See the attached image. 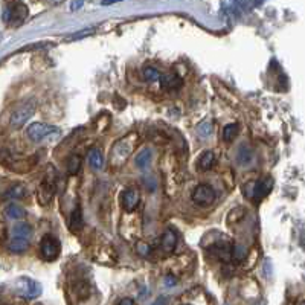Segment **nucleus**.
<instances>
[{"label":"nucleus","instance_id":"obj_5","mask_svg":"<svg viewBox=\"0 0 305 305\" xmlns=\"http://www.w3.org/2000/svg\"><path fill=\"white\" fill-rule=\"evenodd\" d=\"M60 128L44 122H34L28 127L26 134L32 142H43L46 139H54L60 136Z\"/></svg>","mask_w":305,"mask_h":305},{"label":"nucleus","instance_id":"obj_22","mask_svg":"<svg viewBox=\"0 0 305 305\" xmlns=\"http://www.w3.org/2000/svg\"><path fill=\"white\" fill-rule=\"evenodd\" d=\"M5 215H7L10 220H22V218L26 217V212H25V209H23L22 206L13 203V205H8V206H7Z\"/></svg>","mask_w":305,"mask_h":305},{"label":"nucleus","instance_id":"obj_35","mask_svg":"<svg viewBox=\"0 0 305 305\" xmlns=\"http://www.w3.org/2000/svg\"><path fill=\"white\" fill-rule=\"evenodd\" d=\"M165 285H167V287H176V285H177V278H176L174 275H171V273L167 275V276H165Z\"/></svg>","mask_w":305,"mask_h":305},{"label":"nucleus","instance_id":"obj_29","mask_svg":"<svg viewBox=\"0 0 305 305\" xmlns=\"http://www.w3.org/2000/svg\"><path fill=\"white\" fill-rule=\"evenodd\" d=\"M110 122H112V118H110L109 113L99 115V118L96 119V131H98L99 134L104 133V131H107L109 127H110Z\"/></svg>","mask_w":305,"mask_h":305},{"label":"nucleus","instance_id":"obj_31","mask_svg":"<svg viewBox=\"0 0 305 305\" xmlns=\"http://www.w3.org/2000/svg\"><path fill=\"white\" fill-rule=\"evenodd\" d=\"M89 285H87V282H84V281H80L78 284L75 285V294L78 296L80 299H86L87 296H89Z\"/></svg>","mask_w":305,"mask_h":305},{"label":"nucleus","instance_id":"obj_2","mask_svg":"<svg viewBox=\"0 0 305 305\" xmlns=\"http://www.w3.org/2000/svg\"><path fill=\"white\" fill-rule=\"evenodd\" d=\"M0 165H4L13 173H29L37 165V156L22 158L14 155L7 146H0Z\"/></svg>","mask_w":305,"mask_h":305},{"label":"nucleus","instance_id":"obj_40","mask_svg":"<svg viewBox=\"0 0 305 305\" xmlns=\"http://www.w3.org/2000/svg\"><path fill=\"white\" fill-rule=\"evenodd\" d=\"M297 305H303V300H300V302H299Z\"/></svg>","mask_w":305,"mask_h":305},{"label":"nucleus","instance_id":"obj_11","mask_svg":"<svg viewBox=\"0 0 305 305\" xmlns=\"http://www.w3.org/2000/svg\"><path fill=\"white\" fill-rule=\"evenodd\" d=\"M35 112V103L34 101H29L26 104H23L22 107H19L13 116H11V127L13 128H22L34 115Z\"/></svg>","mask_w":305,"mask_h":305},{"label":"nucleus","instance_id":"obj_19","mask_svg":"<svg viewBox=\"0 0 305 305\" xmlns=\"http://www.w3.org/2000/svg\"><path fill=\"white\" fill-rule=\"evenodd\" d=\"M89 164L93 170H101L104 167V156L98 148H92L87 155Z\"/></svg>","mask_w":305,"mask_h":305},{"label":"nucleus","instance_id":"obj_15","mask_svg":"<svg viewBox=\"0 0 305 305\" xmlns=\"http://www.w3.org/2000/svg\"><path fill=\"white\" fill-rule=\"evenodd\" d=\"M177 234L173 231V229H167L162 235V240H161V247L165 253H173L176 246H177Z\"/></svg>","mask_w":305,"mask_h":305},{"label":"nucleus","instance_id":"obj_4","mask_svg":"<svg viewBox=\"0 0 305 305\" xmlns=\"http://www.w3.org/2000/svg\"><path fill=\"white\" fill-rule=\"evenodd\" d=\"M215 237H217L215 240H211L209 244H205L203 247L211 255H214L218 261L229 264L234 260V244L226 237H218V235H215Z\"/></svg>","mask_w":305,"mask_h":305},{"label":"nucleus","instance_id":"obj_30","mask_svg":"<svg viewBox=\"0 0 305 305\" xmlns=\"http://www.w3.org/2000/svg\"><path fill=\"white\" fill-rule=\"evenodd\" d=\"M252 161V149L246 145H243L238 151V162L240 164H249Z\"/></svg>","mask_w":305,"mask_h":305},{"label":"nucleus","instance_id":"obj_24","mask_svg":"<svg viewBox=\"0 0 305 305\" xmlns=\"http://www.w3.org/2000/svg\"><path fill=\"white\" fill-rule=\"evenodd\" d=\"M244 217H246V209L243 206H237L227 214V224L232 226L235 223H240Z\"/></svg>","mask_w":305,"mask_h":305},{"label":"nucleus","instance_id":"obj_18","mask_svg":"<svg viewBox=\"0 0 305 305\" xmlns=\"http://www.w3.org/2000/svg\"><path fill=\"white\" fill-rule=\"evenodd\" d=\"M13 238H22V240H29L31 235H32V227L31 224L22 221V223H17L14 227H13Z\"/></svg>","mask_w":305,"mask_h":305},{"label":"nucleus","instance_id":"obj_38","mask_svg":"<svg viewBox=\"0 0 305 305\" xmlns=\"http://www.w3.org/2000/svg\"><path fill=\"white\" fill-rule=\"evenodd\" d=\"M81 7H83V4H81V2H73V4H70V10H72V11L80 10Z\"/></svg>","mask_w":305,"mask_h":305},{"label":"nucleus","instance_id":"obj_36","mask_svg":"<svg viewBox=\"0 0 305 305\" xmlns=\"http://www.w3.org/2000/svg\"><path fill=\"white\" fill-rule=\"evenodd\" d=\"M116 305H134V300H133L131 297H124V299H121Z\"/></svg>","mask_w":305,"mask_h":305},{"label":"nucleus","instance_id":"obj_41","mask_svg":"<svg viewBox=\"0 0 305 305\" xmlns=\"http://www.w3.org/2000/svg\"><path fill=\"white\" fill-rule=\"evenodd\" d=\"M0 41H2V34H0Z\"/></svg>","mask_w":305,"mask_h":305},{"label":"nucleus","instance_id":"obj_6","mask_svg":"<svg viewBox=\"0 0 305 305\" xmlns=\"http://www.w3.org/2000/svg\"><path fill=\"white\" fill-rule=\"evenodd\" d=\"M28 16H29L28 7L25 4H22V2H16V4H11V5L7 7L5 14H4V20L10 26L19 28L26 22Z\"/></svg>","mask_w":305,"mask_h":305},{"label":"nucleus","instance_id":"obj_20","mask_svg":"<svg viewBox=\"0 0 305 305\" xmlns=\"http://www.w3.org/2000/svg\"><path fill=\"white\" fill-rule=\"evenodd\" d=\"M25 195H28V189H26V186L22 185V183L13 185V186L5 192V198H10V200H20V198H23Z\"/></svg>","mask_w":305,"mask_h":305},{"label":"nucleus","instance_id":"obj_9","mask_svg":"<svg viewBox=\"0 0 305 305\" xmlns=\"http://www.w3.org/2000/svg\"><path fill=\"white\" fill-rule=\"evenodd\" d=\"M192 201L197 205V206H201V208H206V206H211L214 201H215V191L211 185L208 183H200L194 188L192 191Z\"/></svg>","mask_w":305,"mask_h":305},{"label":"nucleus","instance_id":"obj_23","mask_svg":"<svg viewBox=\"0 0 305 305\" xmlns=\"http://www.w3.org/2000/svg\"><path fill=\"white\" fill-rule=\"evenodd\" d=\"M29 247V241L28 240H22V238H13L8 244V249L13 253H25Z\"/></svg>","mask_w":305,"mask_h":305},{"label":"nucleus","instance_id":"obj_42","mask_svg":"<svg viewBox=\"0 0 305 305\" xmlns=\"http://www.w3.org/2000/svg\"><path fill=\"white\" fill-rule=\"evenodd\" d=\"M182 305H188V303H182Z\"/></svg>","mask_w":305,"mask_h":305},{"label":"nucleus","instance_id":"obj_7","mask_svg":"<svg viewBox=\"0 0 305 305\" xmlns=\"http://www.w3.org/2000/svg\"><path fill=\"white\" fill-rule=\"evenodd\" d=\"M90 255L92 258L99 263V264H106V266H113L118 263V255L115 252V249L109 244V243H99L95 244L90 249Z\"/></svg>","mask_w":305,"mask_h":305},{"label":"nucleus","instance_id":"obj_37","mask_svg":"<svg viewBox=\"0 0 305 305\" xmlns=\"http://www.w3.org/2000/svg\"><path fill=\"white\" fill-rule=\"evenodd\" d=\"M151 305H167V297H165V296H161V297H158L155 302H152Z\"/></svg>","mask_w":305,"mask_h":305},{"label":"nucleus","instance_id":"obj_8","mask_svg":"<svg viewBox=\"0 0 305 305\" xmlns=\"http://www.w3.org/2000/svg\"><path fill=\"white\" fill-rule=\"evenodd\" d=\"M14 288L25 299H35L43 291L41 284L38 281H35V279H31V278H20V279H17L16 284H14Z\"/></svg>","mask_w":305,"mask_h":305},{"label":"nucleus","instance_id":"obj_32","mask_svg":"<svg viewBox=\"0 0 305 305\" xmlns=\"http://www.w3.org/2000/svg\"><path fill=\"white\" fill-rule=\"evenodd\" d=\"M95 32H96V28H87V29H83V31H80V32L72 34L69 40H80V38L89 37V35H92V34H95Z\"/></svg>","mask_w":305,"mask_h":305},{"label":"nucleus","instance_id":"obj_25","mask_svg":"<svg viewBox=\"0 0 305 305\" xmlns=\"http://www.w3.org/2000/svg\"><path fill=\"white\" fill-rule=\"evenodd\" d=\"M238 133H240L238 124H229V125H226V127L223 128V139H224L226 142H232V140L238 136Z\"/></svg>","mask_w":305,"mask_h":305},{"label":"nucleus","instance_id":"obj_13","mask_svg":"<svg viewBox=\"0 0 305 305\" xmlns=\"http://www.w3.org/2000/svg\"><path fill=\"white\" fill-rule=\"evenodd\" d=\"M121 203L125 212H134L140 205V192L136 188H127L121 194Z\"/></svg>","mask_w":305,"mask_h":305},{"label":"nucleus","instance_id":"obj_39","mask_svg":"<svg viewBox=\"0 0 305 305\" xmlns=\"http://www.w3.org/2000/svg\"><path fill=\"white\" fill-rule=\"evenodd\" d=\"M255 305H267V300H266V299H261V300H260L258 303H255Z\"/></svg>","mask_w":305,"mask_h":305},{"label":"nucleus","instance_id":"obj_28","mask_svg":"<svg viewBox=\"0 0 305 305\" xmlns=\"http://www.w3.org/2000/svg\"><path fill=\"white\" fill-rule=\"evenodd\" d=\"M142 75H143V80L148 81V83L159 81V78H161V72L156 67H151V66L145 67L143 72H142Z\"/></svg>","mask_w":305,"mask_h":305},{"label":"nucleus","instance_id":"obj_10","mask_svg":"<svg viewBox=\"0 0 305 305\" xmlns=\"http://www.w3.org/2000/svg\"><path fill=\"white\" fill-rule=\"evenodd\" d=\"M40 253L46 261H55L61 253L60 241L52 235H44L40 243Z\"/></svg>","mask_w":305,"mask_h":305},{"label":"nucleus","instance_id":"obj_12","mask_svg":"<svg viewBox=\"0 0 305 305\" xmlns=\"http://www.w3.org/2000/svg\"><path fill=\"white\" fill-rule=\"evenodd\" d=\"M250 189H249V197L253 198V201L263 200L273 188V179L266 177L260 182H250Z\"/></svg>","mask_w":305,"mask_h":305},{"label":"nucleus","instance_id":"obj_1","mask_svg":"<svg viewBox=\"0 0 305 305\" xmlns=\"http://www.w3.org/2000/svg\"><path fill=\"white\" fill-rule=\"evenodd\" d=\"M140 142V136L137 133H128L124 137L118 139L112 149H110V155H109V167L113 171L121 170L125 162L128 161V158L133 155V151L136 149V146Z\"/></svg>","mask_w":305,"mask_h":305},{"label":"nucleus","instance_id":"obj_33","mask_svg":"<svg viewBox=\"0 0 305 305\" xmlns=\"http://www.w3.org/2000/svg\"><path fill=\"white\" fill-rule=\"evenodd\" d=\"M8 238V227L7 223L0 220V244H4Z\"/></svg>","mask_w":305,"mask_h":305},{"label":"nucleus","instance_id":"obj_26","mask_svg":"<svg viewBox=\"0 0 305 305\" xmlns=\"http://www.w3.org/2000/svg\"><path fill=\"white\" fill-rule=\"evenodd\" d=\"M134 250H136V253L139 255V257H142V258H149L151 255H152V247H151V244H148V243H145V241H134Z\"/></svg>","mask_w":305,"mask_h":305},{"label":"nucleus","instance_id":"obj_16","mask_svg":"<svg viewBox=\"0 0 305 305\" xmlns=\"http://www.w3.org/2000/svg\"><path fill=\"white\" fill-rule=\"evenodd\" d=\"M84 226V218H83V211H81V206L76 205L75 209L72 211V215H70V220H69V229L75 234V232H80Z\"/></svg>","mask_w":305,"mask_h":305},{"label":"nucleus","instance_id":"obj_14","mask_svg":"<svg viewBox=\"0 0 305 305\" xmlns=\"http://www.w3.org/2000/svg\"><path fill=\"white\" fill-rule=\"evenodd\" d=\"M159 83H161V86H162L164 89H167V90H177V89H180L182 84H183L182 78H180L177 73H174V72L161 73Z\"/></svg>","mask_w":305,"mask_h":305},{"label":"nucleus","instance_id":"obj_3","mask_svg":"<svg viewBox=\"0 0 305 305\" xmlns=\"http://www.w3.org/2000/svg\"><path fill=\"white\" fill-rule=\"evenodd\" d=\"M57 192V171L50 165L46 168V173L37 188V201L41 206H47Z\"/></svg>","mask_w":305,"mask_h":305},{"label":"nucleus","instance_id":"obj_17","mask_svg":"<svg viewBox=\"0 0 305 305\" xmlns=\"http://www.w3.org/2000/svg\"><path fill=\"white\" fill-rule=\"evenodd\" d=\"M215 162H217V158L214 155V151H205L198 156V161H197V168L200 171H209L215 167Z\"/></svg>","mask_w":305,"mask_h":305},{"label":"nucleus","instance_id":"obj_27","mask_svg":"<svg viewBox=\"0 0 305 305\" xmlns=\"http://www.w3.org/2000/svg\"><path fill=\"white\" fill-rule=\"evenodd\" d=\"M151 162V151L149 149H143L136 156V167L140 170H145Z\"/></svg>","mask_w":305,"mask_h":305},{"label":"nucleus","instance_id":"obj_34","mask_svg":"<svg viewBox=\"0 0 305 305\" xmlns=\"http://www.w3.org/2000/svg\"><path fill=\"white\" fill-rule=\"evenodd\" d=\"M198 131L201 133V137H208V136H211V131H212V124L205 122L203 125H200V127H198Z\"/></svg>","mask_w":305,"mask_h":305},{"label":"nucleus","instance_id":"obj_21","mask_svg":"<svg viewBox=\"0 0 305 305\" xmlns=\"http://www.w3.org/2000/svg\"><path fill=\"white\" fill-rule=\"evenodd\" d=\"M81 167H83V158L80 155H73L69 158L67 161V171L70 176H75L81 171Z\"/></svg>","mask_w":305,"mask_h":305}]
</instances>
